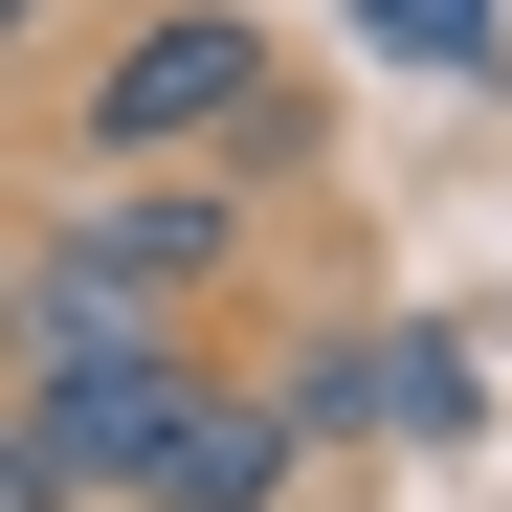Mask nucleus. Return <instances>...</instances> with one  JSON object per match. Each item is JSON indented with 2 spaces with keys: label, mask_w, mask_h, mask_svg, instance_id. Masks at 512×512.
I'll return each instance as SVG.
<instances>
[{
  "label": "nucleus",
  "mask_w": 512,
  "mask_h": 512,
  "mask_svg": "<svg viewBox=\"0 0 512 512\" xmlns=\"http://www.w3.org/2000/svg\"><path fill=\"white\" fill-rule=\"evenodd\" d=\"M357 23H379L401 67H490V0H357Z\"/></svg>",
  "instance_id": "nucleus-5"
},
{
  "label": "nucleus",
  "mask_w": 512,
  "mask_h": 512,
  "mask_svg": "<svg viewBox=\"0 0 512 512\" xmlns=\"http://www.w3.org/2000/svg\"><path fill=\"white\" fill-rule=\"evenodd\" d=\"M290 490V423H268V379H201L179 423H156V468H134V512H268Z\"/></svg>",
  "instance_id": "nucleus-4"
},
{
  "label": "nucleus",
  "mask_w": 512,
  "mask_h": 512,
  "mask_svg": "<svg viewBox=\"0 0 512 512\" xmlns=\"http://www.w3.org/2000/svg\"><path fill=\"white\" fill-rule=\"evenodd\" d=\"M268 112V23L245 0H156V23L90 45V90H67V134H90V179H179L201 134Z\"/></svg>",
  "instance_id": "nucleus-1"
},
{
  "label": "nucleus",
  "mask_w": 512,
  "mask_h": 512,
  "mask_svg": "<svg viewBox=\"0 0 512 512\" xmlns=\"http://www.w3.org/2000/svg\"><path fill=\"white\" fill-rule=\"evenodd\" d=\"M45 23H67V0H0V67H23V45H45Z\"/></svg>",
  "instance_id": "nucleus-7"
},
{
  "label": "nucleus",
  "mask_w": 512,
  "mask_h": 512,
  "mask_svg": "<svg viewBox=\"0 0 512 512\" xmlns=\"http://www.w3.org/2000/svg\"><path fill=\"white\" fill-rule=\"evenodd\" d=\"M45 268H90V290H156V312H201L223 268H245V201H201V179H90L45 223Z\"/></svg>",
  "instance_id": "nucleus-3"
},
{
  "label": "nucleus",
  "mask_w": 512,
  "mask_h": 512,
  "mask_svg": "<svg viewBox=\"0 0 512 512\" xmlns=\"http://www.w3.org/2000/svg\"><path fill=\"white\" fill-rule=\"evenodd\" d=\"M0 379L67 401V379H201V312H156V290H90V268H0Z\"/></svg>",
  "instance_id": "nucleus-2"
},
{
  "label": "nucleus",
  "mask_w": 512,
  "mask_h": 512,
  "mask_svg": "<svg viewBox=\"0 0 512 512\" xmlns=\"http://www.w3.org/2000/svg\"><path fill=\"white\" fill-rule=\"evenodd\" d=\"M0 512H90V490H67V446H45V401H23V379H0Z\"/></svg>",
  "instance_id": "nucleus-6"
}]
</instances>
